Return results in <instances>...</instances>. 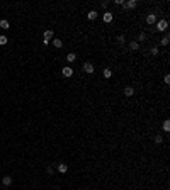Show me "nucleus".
<instances>
[{
	"label": "nucleus",
	"instance_id": "nucleus-5",
	"mask_svg": "<svg viewBox=\"0 0 170 190\" xmlns=\"http://www.w3.org/2000/svg\"><path fill=\"white\" fill-rule=\"evenodd\" d=\"M146 24H157V15H155V14H148L146 15Z\"/></svg>",
	"mask_w": 170,
	"mask_h": 190
},
{
	"label": "nucleus",
	"instance_id": "nucleus-7",
	"mask_svg": "<svg viewBox=\"0 0 170 190\" xmlns=\"http://www.w3.org/2000/svg\"><path fill=\"white\" fill-rule=\"evenodd\" d=\"M102 19H104V22H106V24L112 22V12H106V14L102 15Z\"/></svg>",
	"mask_w": 170,
	"mask_h": 190
},
{
	"label": "nucleus",
	"instance_id": "nucleus-9",
	"mask_svg": "<svg viewBox=\"0 0 170 190\" xmlns=\"http://www.w3.org/2000/svg\"><path fill=\"white\" fill-rule=\"evenodd\" d=\"M0 29H3V31L10 29V24H9V20H5V19H2V20H0Z\"/></svg>",
	"mask_w": 170,
	"mask_h": 190
},
{
	"label": "nucleus",
	"instance_id": "nucleus-16",
	"mask_svg": "<svg viewBox=\"0 0 170 190\" xmlns=\"http://www.w3.org/2000/svg\"><path fill=\"white\" fill-rule=\"evenodd\" d=\"M2 183L5 185V187H9V185L12 183V177H3L2 178Z\"/></svg>",
	"mask_w": 170,
	"mask_h": 190
},
{
	"label": "nucleus",
	"instance_id": "nucleus-11",
	"mask_svg": "<svg viewBox=\"0 0 170 190\" xmlns=\"http://www.w3.org/2000/svg\"><path fill=\"white\" fill-rule=\"evenodd\" d=\"M124 95L126 97H133V95H135V88H133V87H126L124 88Z\"/></svg>",
	"mask_w": 170,
	"mask_h": 190
},
{
	"label": "nucleus",
	"instance_id": "nucleus-21",
	"mask_svg": "<svg viewBox=\"0 0 170 190\" xmlns=\"http://www.w3.org/2000/svg\"><path fill=\"white\" fill-rule=\"evenodd\" d=\"M162 141H163V136H160V134H157V136H155V143H157V144H160Z\"/></svg>",
	"mask_w": 170,
	"mask_h": 190
},
{
	"label": "nucleus",
	"instance_id": "nucleus-2",
	"mask_svg": "<svg viewBox=\"0 0 170 190\" xmlns=\"http://www.w3.org/2000/svg\"><path fill=\"white\" fill-rule=\"evenodd\" d=\"M53 39V31L51 29H48V31H44V37H43V44H49V41Z\"/></svg>",
	"mask_w": 170,
	"mask_h": 190
},
{
	"label": "nucleus",
	"instance_id": "nucleus-12",
	"mask_svg": "<svg viewBox=\"0 0 170 190\" xmlns=\"http://www.w3.org/2000/svg\"><path fill=\"white\" fill-rule=\"evenodd\" d=\"M102 75H104V78H107V80H109V78L112 77V70H111V68H104Z\"/></svg>",
	"mask_w": 170,
	"mask_h": 190
},
{
	"label": "nucleus",
	"instance_id": "nucleus-19",
	"mask_svg": "<svg viewBox=\"0 0 170 190\" xmlns=\"http://www.w3.org/2000/svg\"><path fill=\"white\" fill-rule=\"evenodd\" d=\"M143 41H146V34H145V32H140V34H138V41H136V42L140 44V42H143Z\"/></svg>",
	"mask_w": 170,
	"mask_h": 190
},
{
	"label": "nucleus",
	"instance_id": "nucleus-26",
	"mask_svg": "<svg viewBox=\"0 0 170 190\" xmlns=\"http://www.w3.org/2000/svg\"><path fill=\"white\" fill-rule=\"evenodd\" d=\"M114 3H116V5H122L124 2H122V0H114Z\"/></svg>",
	"mask_w": 170,
	"mask_h": 190
},
{
	"label": "nucleus",
	"instance_id": "nucleus-25",
	"mask_svg": "<svg viewBox=\"0 0 170 190\" xmlns=\"http://www.w3.org/2000/svg\"><path fill=\"white\" fill-rule=\"evenodd\" d=\"M107 5H109V2H107V0H106V2H100V7H104V9H107Z\"/></svg>",
	"mask_w": 170,
	"mask_h": 190
},
{
	"label": "nucleus",
	"instance_id": "nucleus-6",
	"mask_svg": "<svg viewBox=\"0 0 170 190\" xmlns=\"http://www.w3.org/2000/svg\"><path fill=\"white\" fill-rule=\"evenodd\" d=\"M122 5H124L126 9H135V7L138 5V2H136V0H128V2H124Z\"/></svg>",
	"mask_w": 170,
	"mask_h": 190
},
{
	"label": "nucleus",
	"instance_id": "nucleus-13",
	"mask_svg": "<svg viewBox=\"0 0 170 190\" xmlns=\"http://www.w3.org/2000/svg\"><path fill=\"white\" fill-rule=\"evenodd\" d=\"M97 15H99V14H97L95 10H90V12L87 14V19H89V20H94V19H97Z\"/></svg>",
	"mask_w": 170,
	"mask_h": 190
},
{
	"label": "nucleus",
	"instance_id": "nucleus-18",
	"mask_svg": "<svg viewBox=\"0 0 170 190\" xmlns=\"http://www.w3.org/2000/svg\"><path fill=\"white\" fill-rule=\"evenodd\" d=\"M53 46H55V48H61V46H63V41H61V39H53Z\"/></svg>",
	"mask_w": 170,
	"mask_h": 190
},
{
	"label": "nucleus",
	"instance_id": "nucleus-23",
	"mask_svg": "<svg viewBox=\"0 0 170 190\" xmlns=\"http://www.w3.org/2000/svg\"><path fill=\"white\" fill-rule=\"evenodd\" d=\"M117 41H119V44H124V42H126V37H124V36H119V37H117Z\"/></svg>",
	"mask_w": 170,
	"mask_h": 190
},
{
	"label": "nucleus",
	"instance_id": "nucleus-8",
	"mask_svg": "<svg viewBox=\"0 0 170 190\" xmlns=\"http://www.w3.org/2000/svg\"><path fill=\"white\" fill-rule=\"evenodd\" d=\"M168 41H170V36L167 34V32H165V34L162 36V39H160V44H162V46H167V44H168Z\"/></svg>",
	"mask_w": 170,
	"mask_h": 190
},
{
	"label": "nucleus",
	"instance_id": "nucleus-22",
	"mask_svg": "<svg viewBox=\"0 0 170 190\" xmlns=\"http://www.w3.org/2000/svg\"><path fill=\"white\" fill-rule=\"evenodd\" d=\"M163 129H165V131H167V132L170 131V121H168V119H167V121H165V122H163Z\"/></svg>",
	"mask_w": 170,
	"mask_h": 190
},
{
	"label": "nucleus",
	"instance_id": "nucleus-20",
	"mask_svg": "<svg viewBox=\"0 0 170 190\" xmlns=\"http://www.w3.org/2000/svg\"><path fill=\"white\" fill-rule=\"evenodd\" d=\"M7 41H9V39H7V36H0V46H5Z\"/></svg>",
	"mask_w": 170,
	"mask_h": 190
},
{
	"label": "nucleus",
	"instance_id": "nucleus-10",
	"mask_svg": "<svg viewBox=\"0 0 170 190\" xmlns=\"http://www.w3.org/2000/svg\"><path fill=\"white\" fill-rule=\"evenodd\" d=\"M58 171H60V173H66L68 171V165L66 163H60L58 165Z\"/></svg>",
	"mask_w": 170,
	"mask_h": 190
},
{
	"label": "nucleus",
	"instance_id": "nucleus-3",
	"mask_svg": "<svg viewBox=\"0 0 170 190\" xmlns=\"http://www.w3.org/2000/svg\"><path fill=\"white\" fill-rule=\"evenodd\" d=\"M84 71H85V73H89V75H92L94 71H95V68H94V64H92V63L87 61V63H84Z\"/></svg>",
	"mask_w": 170,
	"mask_h": 190
},
{
	"label": "nucleus",
	"instance_id": "nucleus-1",
	"mask_svg": "<svg viewBox=\"0 0 170 190\" xmlns=\"http://www.w3.org/2000/svg\"><path fill=\"white\" fill-rule=\"evenodd\" d=\"M167 27H168V22H167L165 19L157 20V29L160 31V32H165V31H167Z\"/></svg>",
	"mask_w": 170,
	"mask_h": 190
},
{
	"label": "nucleus",
	"instance_id": "nucleus-4",
	"mask_svg": "<svg viewBox=\"0 0 170 190\" xmlns=\"http://www.w3.org/2000/svg\"><path fill=\"white\" fill-rule=\"evenodd\" d=\"M61 75H63L65 78H70L71 75H73V68H70V66H65L63 70H61Z\"/></svg>",
	"mask_w": 170,
	"mask_h": 190
},
{
	"label": "nucleus",
	"instance_id": "nucleus-15",
	"mask_svg": "<svg viewBox=\"0 0 170 190\" xmlns=\"http://www.w3.org/2000/svg\"><path fill=\"white\" fill-rule=\"evenodd\" d=\"M129 49H133V51H138V49H140V44H138L136 41H131V42H129Z\"/></svg>",
	"mask_w": 170,
	"mask_h": 190
},
{
	"label": "nucleus",
	"instance_id": "nucleus-17",
	"mask_svg": "<svg viewBox=\"0 0 170 190\" xmlns=\"http://www.w3.org/2000/svg\"><path fill=\"white\" fill-rule=\"evenodd\" d=\"M158 53H160V49H158L157 46H151V48H150V55H151V56H157Z\"/></svg>",
	"mask_w": 170,
	"mask_h": 190
},
{
	"label": "nucleus",
	"instance_id": "nucleus-14",
	"mask_svg": "<svg viewBox=\"0 0 170 190\" xmlns=\"http://www.w3.org/2000/svg\"><path fill=\"white\" fill-rule=\"evenodd\" d=\"M75 59H77V55H75V53H68L66 55V61L68 63H73Z\"/></svg>",
	"mask_w": 170,
	"mask_h": 190
},
{
	"label": "nucleus",
	"instance_id": "nucleus-27",
	"mask_svg": "<svg viewBox=\"0 0 170 190\" xmlns=\"http://www.w3.org/2000/svg\"><path fill=\"white\" fill-rule=\"evenodd\" d=\"M0 182H2V180H0Z\"/></svg>",
	"mask_w": 170,
	"mask_h": 190
},
{
	"label": "nucleus",
	"instance_id": "nucleus-24",
	"mask_svg": "<svg viewBox=\"0 0 170 190\" xmlns=\"http://www.w3.org/2000/svg\"><path fill=\"white\" fill-rule=\"evenodd\" d=\"M163 82H165V83H170V75H165V78H163Z\"/></svg>",
	"mask_w": 170,
	"mask_h": 190
}]
</instances>
